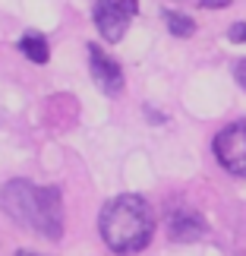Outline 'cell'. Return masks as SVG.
Returning a JSON list of instances; mask_svg holds the SVG:
<instances>
[{
  "label": "cell",
  "instance_id": "obj_8",
  "mask_svg": "<svg viewBox=\"0 0 246 256\" xmlns=\"http://www.w3.org/2000/svg\"><path fill=\"white\" fill-rule=\"evenodd\" d=\"M164 22H167V28H171V35H177V38H190L196 32V22L186 13H177V10H167Z\"/></svg>",
  "mask_w": 246,
  "mask_h": 256
},
{
  "label": "cell",
  "instance_id": "obj_2",
  "mask_svg": "<svg viewBox=\"0 0 246 256\" xmlns=\"http://www.w3.org/2000/svg\"><path fill=\"white\" fill-rule=\"evenodd\" d=\"M98 231H101L104 244L114 253H120V256L139 253L142 247H149V240L155 234L152 206L136 193L114 196L98 215Z\"/></svg>",
  "mask_w": 246,
  "mask_h": 256
},
{
  "label": "cell",
  "instance_id": "obj_5",
  "mask_svg": "<svg viewBox=\"0 0 246 256\" xmlns=\"http://www.w3.org/2000/svg\"><path fill=\"white\" fill-rule=\"evenodd\" d=\"M88 70H92L95 86L104 95H120L123 92V70L111 54H104L98 44H88Z\"/></svg>",
  "mask_w": 246,
  "mask_h": 256
},
{
  "label": "cell",
  "instance_id": "obj_4",
  "mask_svg": "<svg viewBox=\"0 0 246 256\" xmlns=\"http://www.w3.org/2000/svg\"><path fill=\"white\" fill-rule=\"evenodd\" d=\"M215 158L224 171L246 177V120H237L215 136Z\"/></svg>",
  "mask_w": 246,
  "mask_h": 256
},
{
  "label": "cell",
  "instance_id": "obj_1",
  "mask_svg": "<svg viewBox=\"0 0 246 256\" xmlns=\"http://www.w3.org/2000/svg\"><path fill=\"white\" fill-rule=\"evenodd\" d=\"M3 212L22 228L38 231L47 240H57L63 234V202L57 186H35L28 180H9L0 190Z\"/></svg>",
  "mask_w": 246,
  "mask_h": 256
},
{
  "label": "cell",
  "instance_id": "obj_6",
  "mask_svg": "<svg viewBox=\"0 0 246 256\" xmlns=\"http://www.w3.org/2000/svg\"><path fill=\"white\" fill-rule=\"evenodd\" d=\"M167 234L177 244H193L205 234V218L193 209H174L167 218Z\"/></svg>",
  "mask_w": 246,
  "mask_h": 256
},
{
  "label": "cell",
  "instance_id": "obj_10",
  "mask_svg": "<svg viewBox=\"0 0 246 256\" xmlns=\"http://www.w3.org/2000/svg\"><path fill=\"white\" fill-rule=\"evenodd\" d=\"M231 0H199V6L202 10H221V6H228Z\"/></svg>",
  "mask_w": 246,
  "mask_h": 256
},
{
  "label": "cell",
  "instance_id": "obj_11",
  "mask_svg": "<svg viewBox=\"0 0 246 256\" xmlns=\"http://www.w3.org/2000/svg\"><path fill=\"white\" fill-rule=\"evenodd\" d=\"M234 76H237V82L246 88V60H240V64H237V70H234Z\"/></svg>",
  "mask_w": 246,
  "mask_h": 256
},
{
  "label": "cell",
  "instance_id": "obj_9",
  "mask_svg": "<svg viewBox=\"0 0 246 256\" xmlns=\"http://www.w3.org/2000/svg\"><path fill=\"white\" fill-rule=\"evenodd\" d=\"M228 35H231V42H246V22H234Z\"/></svg>",
  "mask_w": 246,
  "mask_h": 256
},
{
  "label": "cell",
  "instance_id": "obj_3",
  "mask_svg": "<svg viewBox=\"0 0 246 256\" xmlns=\"http://www.w3.org/2000/svg\"><path fill=\"white\" fill-rule=\"evenodd\" d=\"M139 13V4L136 0H95V26L98 32L104 35V42H120L126 26H130V19Z\"/></svg>",
  "mask_w": 246,
  "mask_h": 256
},
{
  "label": "cell",
  "instance_id": "obj_12",
  "mask_svg": "<svg viewBox=\"0 0 246 256\" xmlns=\"http://www.w3.org/2000/svg\"><path fill=\"white\" fill-rule=\"evenodd\" d=\"M16 256H35V253H25V250H19V253H16Z\"/></svg>",
  "mask_w": 246,
  "mask_h": 256
},
{
  "label": "cell",
  "instance_id": "obj_7",
  "mask_svg": "<svg viewBox=\"0 0 246 256\" xmlns=\"http://www.w3.org/2000/svg\"><path fill=\"white\" fill-rule=\"evenodd\" d=\"M19 51H22L32 64H47V57H51V51H47V42L38 32H25L22 42H19Z\"/></svg>",
  "mask_w": 246,
  "mask_h": 256
}]
</instances>
